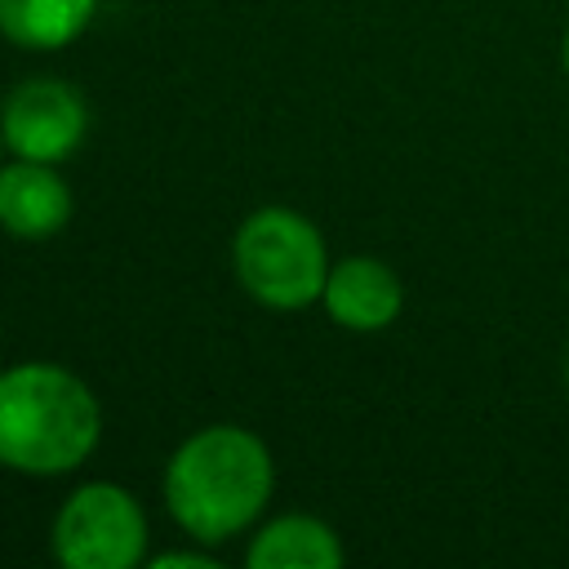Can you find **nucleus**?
I'll list each match as a JSON object with an SVG mask.
<instances>
[{"label":"nucleus","instance_id":"nucleus-1","mask_svg":"<svg viewBox=\"0 0 569 569\" xmlns=\"http://www.w3.org/2000/svg\"><path fill=\"white\" fill-rule=\"evenodd\" d=\"M271 493V458L258 436L244 427H204L178 453L164 471V498L173 520L204 538L222 542L240 533Z\"/></svg>","mask_w":569,"mask_h":569},{"label":"nucleus","instance_id":"nucleus-2","mask_svg":"<svg viewBox=\"0 0 569 569\" xmlns=\"http://www.w3.org/2000/svg\"><path fill=\"white\" fill-rule=\"evenodd\" d=\"M93 391L58 365H13L0 373V462L22 476L80 467L98 445Z\"/></svg>","mask_w":569,"mask_h":569},{"label":"nucleus","instance_id":"nucleus-3","mask_svg":"<svg viewBox=\"0 0 569 569\" xmlns=\"http://www.w3.org/2000/svg\"><path fill=\"white\" fill-rule=\"evenodd\" d=\"M231 258H236L240 284L267 307L298 311L325 298V280H329L325 236L293 209L249 213L236 231Z\"/></svg>","mask_w":569,"mask_h":569},{"label":"nucleus","instance_id":"nucleus-4","mask_svg":"<svg viewBox=\"0 0 569 569\" xmlns=\"http://www.w3.org/2000/svg\"><path fill=\"white\" fill-rule=\"evenodd\" d=\"M147 547V520L120 485L76 489L53 520V556L67 569H133Z\"/></svg>","mask_w":569,"mask_h":569},{"label":"nucleus","instance_id":"nucleus-5","mask_svg":"<svg viewBox=\"0 0 569 569\" xmlns=\"http://www.w3.org/2000/svg\"><path fill=\"white\" fill-rule=\"evenodd\" d=\"M84 129H89L84 98L62 80H27L4 98L0 111L4 147L22 160L53 164L80 147Z\"/></svg>","mask_w":569,"mask_h":569},{"label":"nucleus","instance_id":"nucleus-6","mask_svg":"<svg viewBox=\"0 0 569 569\" xmlns=\"http://www.w3.org/2000/svg\"><path fill=\"white\" fill-rule=\"evenodd\" d=\"M400 276L378 258H342L325 280V307L342 329H387L400 316Z\"/></svg>","mask_w":569,"mask_h":569},{"label":"nucleus","instance_id":"nucleus-7","mask_svg":"<svg viewBox=\"0 0 569 569\" xmlns=\"http://www.w3.org/2000/svg\"><path fill=\"white\" fill-rule=\"evenodd\" d=\"M71 218V191L44 160H22L0 169V227L22 240H44Z\"/></svg>","mask_w":569,"mask_h":569},{"label":"nucleus","instance_id":"nucleus-8","mask_svg":"<svg viewBox=\"0 0 569 569\" xmlns=\"http://www.w3.org/2000/svg\"><path fill=\"white\" fill-rule=\"evenodd\" d=\"M244 565L249 569H338L342 547L329 525L311 516H284L253 538V547L244 551Z\"/></svg>","mask_w":569,"mask_h":569},{"label":"nucleus","instance_id":"nucleus-9","mask_svg":"<svg viewBox=\"0 0 569 569\" xmlns=\"http://www.w3.org/2000/svg\"><path fill=\"white\" fill-rule=\"evenodd\" d=\"M98 0H0V31L22 49H62L71 44Z\"/></svg>","mask_w":569,"mask_h":569},{"label":"nucleus","instance_id":"nucleus-10","mask_svg":"<svg viewBox=\"0 0 569 569\" xmlns=\"http://www.w3.org/2000/svg\"><path fill=\"white\" fill-rule=\"evenodd\" d=\"M151 569H218V565L200 551H164V556L151 560Z\"/></svg>","mask_w":569,"mask_h":569},{"label":"nucleus","instance_id":"nucleus-11","mask_svg":"<svg viewBox=\"0 0 569 569\" xmlns=\"http://www.w3.org/2000/svg\"><path fill=\"white\" fill-rule=\"evenodd\" d=\"M565 71H569V36H565Z\"/></svg>","mask_w":569,"mask_h":569},{"label":"nucleus","instance_id":"nucleus-12","mask_svg":"<svg viewBox=\"0 0 569 569\" xmlns=\"http://www.w3.org/2000/svg\"><path fill=\"white\" fill-rule=\"evenodd\" d=\"M565 378H569V360H565Z\"/></svg>","mask_w":569,"mask_h":569},{"label":"nucleus","instance_id":"nucleus-13","mask_svg":"<svg viewBox=\"0 0 569 569\" xmlns=\"http://www.w3.org/2000/svg\"><path fill=\"white\" fill-rule=\"evenodd\" d=\"M0 138H4V133H0Z\"/></svg>","mask_w":569,"mask_h":569}]
</instances>
